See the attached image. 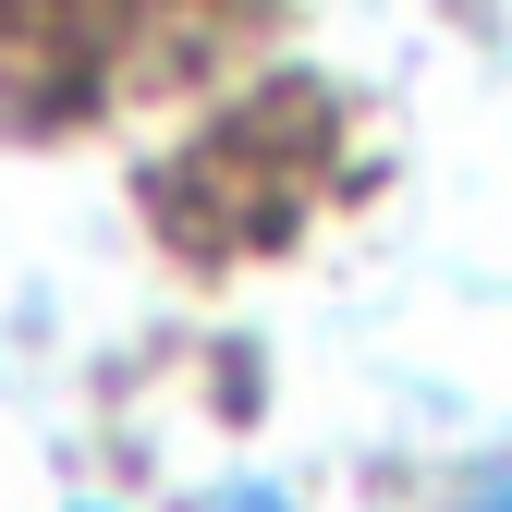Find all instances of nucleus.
Returning <instances> with one entry per match:
<instances>
[{
  "instance_id": "f03ea898",
  "label": "nucleus",
  "mask_w": 512,
  "mask_h": 512,
  "mask_svg": "<svg viewBox=\"0 0 512 512\" xmlns=\"http://www.w3.org/2000/svg\"><path fill=\"white\" fill-rule=\"evenodd\" d=\"M464 512H512V464H500V476H488V488H476Z\"/></svg>"
},
{
  "instance_id": "f257e3e1",
  "label": "nucleus",
  "mask_w": 512,
  "mask_h": 512,
  "mask_svg": "<svg viewBox=\"0 0 512 512\" xmlns=\"http://www.w3.org/2000/svg\"><path fill=\"white\" fill-rule=\"evenodd\" d=\"M196 512H293V500H281L269 476H244V488H220V500H196Z\"/></svg>"
}]
</instances>
